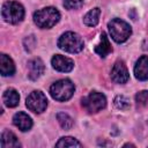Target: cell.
Here are the masks:
<instances>
[{
    "mask_svg": "<svg viewBox=\"0 0 148 148\" xmlns=\"http://www.w3.org/2000/svg\"><path fill=\"white\" fill-rule=\"evenodd\" d=\"M60 20V13L54 7H44L34 13V22L40 29H50Z\"/></svg>",
    "mask_w": 148,
    "mask_h": 148,
    "instance_id": "cell-1",
    "label": "cell"
},
{
    "mask_svg": "<svg viewBox=\"0 0 148 148\" xmlns=\"http://www.w3.org/2000/svg\"><path fill=\"white\" fill-rule=\"evenodd\" d=\"M57 45L60 50L65 52L79 53L83 50L84 42L79 34L73 32V31H66L59 37Z\"/></svg>",
    "mask_w": 148,
    "mask_h": 148,
    "instance_id": "cell-2",
    "label": "cell"
},
{
    "mask_svg": "<svg viewBox=\"0 0 148 148\" xmlns=\"http://www.w3.org/2000/svg\"><path fill=\"white\" fill-rule=\"evenodd\" d=\"M75 86L69 79H61L52 83L50 87V95L58 102H66L74 95Z\"/></svg>",
    "mask_w": 148,
    "mask_h": 148,
    "instance_id": "cell-3",
    "label": "cell"
},
{
    "mask_svg": "<svg viewBox=\"0 0 148 148\" xmlns=\"http://www.w3.org/2000/svg\"><path fill=\"white\" fill-rule=\"evenodd\" d=\"M108 29H109V32H110V36L111 38L116 42V43H124L126 42L130 36L132 35V28L131 25L121 20V18H112L109 23H108Z\"/></svg>",
    "mask_w": 148,
    "mask_h": 148,
    "instance_id": "cell-4",
    "label": "cell"
},
{
    "mask_svg": "<svg viewBox=\"0 0 148 148\" xmlns=\"http://www.w3.org/2000/svg\"><path fill=\"white\" fill-rule=\"evenodd\" d=\"M2 18L10 24H17L24 18V8L17 1H6L1 8Z\"/></svg>",
    "mask_w": 148,
    "mask_h": 148,
    "instance_id": "cell-5",
    "label": "cell"
},
{
    "mask_svg": "<svg viewBox=\"0 0 148 148\" xmlns=\"http://www.w3.org/2000/svg\"><path fill=\"white\" fill-rule=\"evenodd\" d=\"M82 106L89 113H97L106 106V97L104 94L92 90L82 98Z\"/></svg>",
    "mask_w": 148,
    "mask_h": 148,
    "instance_id": "cell-6",
    "label": "cell"
},
{
    "mask_svg": "<svg viewBox=\"0 0 148 148\" xmlns=\"http://www.w3.org/2000/svg\"><path fill=\"white\" fill-rule=\"evenodd\" d=\"M25 105L30 111L35 113H42L47 108V98L40 90H34L27 97Z\"/></svg>",
    "mask_w": 148,
    "mask_h": 148,
    "instance_id": "cell-7",
    "label": "cell"
},
{
    "mask_svg": "<svg viewBox=\"0 0 148 148\" xmlns=\"http://www.w3.org/2000/svg\"><path fill=\"white\" fill-rule=\"evenodd\" d=\"M110 76H111V80L113 82L119 83V84H124L130 80L128 69H127V67L123 60H118L113 64V66L111 68Z\"/></svg>",
    "mask_w": 148,
    "mask_h": 148,
    "instance_id": "cell-8",
    "label": "cell"
},
{
    "mask_svg": "<svg viewBox=\"0 0 148 148\" xmlns=\"http://www.w3.org/2000/svg\"><path fill=\"white\" fill-rule=\"evenodd\" d=\"M51 65L56 71L62 72V73H68L74 68V61L71 58L61 54L53 56L51 59Z\"/></svg>",
    "mask_w": 148,
    "mask_h": 148,
    "instance_id": "cell-9",
    "label": "cell"
},
{
    "mask_svg": "<svg viewBox=\"0 0 148 148\" xmlns=\"http://www.w3.org/2000/svg\"><path fill=\"white\" fill-rule=\"evenodd\" d=\"M45 71L44 62L39 58H34L30 61H28V76L30 80H37L39 79Z\"/></svg>",
    "mask_w": 148,
    "mask_h": 148,
    "instance_id": "cell-10",
    "label": "cell"
},
{
    "mask_svg": "<svg viewBox=\"0 0 148 148\" xmlns=\"http://www.w3.org/2000/svg\"><path fill=\"white\" fill-rule=\"evenodd\" d=\"M134 76L139 81L148 80V56H141L134 66Z\"/></svg>",
    "mask_w": 148,
    "mask_h": 148,
    "instance_id": "cell-11",
    "label": "cell"
},
{
    "mask_svg": "<svg viewBox=\"0 0 148 148\" xmlns=\"http://www.w3.org/2000/svg\"><path fill=\"white\" fill-rule=\"evenodd\" d=\"M13 124L22 132H27L32 127V119L25 112H17L13 117Z\"/></svg>",
    "mask_w": 148,
    "mask_h": 148,
    "instance_id": "cell-12",
    "label": "cell"
},
{
    "mask_svg": "<svg viewBox=\"0 0 148 148\" xmlns=\"http://www.w3.org/2000/svg\"><path fill=\"white\" fill-rule=\"evenodd\" d=\"M95 52L101 57V58H105L106 56H109L112 52V46L111 43L106 36L105 32H102L99 36V43L95 46Z\"/></svg>",
    "mask_w": 148,
    "mask_h": 148,
    "instance_id": "cell-13",
    "label": "cell"
},
{
    "mask_svg": "<svg viewBox=\"0 0 148 148\" xmlns=\"http://www.w3.org/2000/svg\"><path fill=\"white\" fill-rule=\"evenodd\" d=\"M0 72L2 76H12L15 73L14 61L5 53H1L0 56Z\"/></svg>",
    "mask_w": 148,
    "mask_h": 148,
    "instance_id": "cell-14",
    "label": "cell"
},
{
    "mask_svg": "<svg viewBox=\"0 0 148 148\" xmlns=\"http://www.w3.org/2000/svg\"><path fill=\"white\" fill-rule=\"evenodd\" d=\"M1 147L2 148H18L21 147V143L13 132L3 131L1 134Z\"/></svg>",
    "mask_w": 148,
    "mask_h": 148,
    "instance_id": "cell-15",
    "label": "cell"
},
{
    "mask_svg": "<svg viewBox=\"0 0 148 148\" xmlns=\"http://www.w3.org/2000/svg\"><path fill=\"white\" fill-rule=\"evenodd\" d=\"M2 99H3V103H5L8 108H15V106L18 105L20 95H18V92H17L14 88H8V89L3 92Z\"/></svg>",
    "mask_w": 148,
    "mask_h": 148,
    "instance_id": "cell-16",
    "label": "cell"
},
{
    "mask_svg": "<svg viewBox=\"0 0 148 148\" xmlns=\"http://www.w3.org/2000/svg\"><path fill=\"white\" fill-rule=\"evenodd\" d=\"M99 16H101V9L98 7H95L83 16V23L88 27H96L99 22Z\"/></svg>",
    "mask_w": 148,
    "mask_h": 148,
    "instance_id": "cell-17",
    "label": "cell"
},
{
    "mask_svg": "<svg viewBox=\"0 0 148 148\" xmlns=\"http://www.w3.org/2000/svg\"><path fill=\"white\" fill-rule=\"evenodd\" d=\"M57 119H58L60 126H61L64 130H69V128H72L73 125H74L73 118H72L69 114L65 113V112H58V113H57Z\"/></svg>",
    "mask_w": 148,
    "mask_h": 148,
    "instance_id": "cell-18",
    "label": "cell"
},
{
    "mask_svg": "<svg viewBox=\"0 0 148 148\" xmlns=\"http://www.w3.org/2000/svg\"><path fill=\"white\" fill-rule=\"evenodd\" d=\"M56 147H82V143L73 136H62L56 143Z\"/></svg>",
    "mask_w": 148,
    "mask_h": 148,
    "instance_id": "cell-19",
    "label": "cell"
},
{
    "mask_svg": "<svg viewBox=\"0 0 148 148\" xmlns=\"http://www.w3.org/2000/svg\"><path fill=\"white\" fill-rule=\"evenodd\" d=\"M113 103H114V106L119 110H127L130 108V101L127 97L123 96V95H118L114 97L113 99Z\"/></svg>",
    "mask_w": 148,
    "mask_h": 148,
    "instance_id": "cell-20",
    "label": "cell"
},
{
    "mask_svg": "<svg viewBox=\"0 0 148 148\" xmlns=\"http://www.w3.org/2000/svg\"><path fill=\"white\" fill-rule=\"evenodd\" d=\"M135 102L138 105L148 109V90H141L135 95Z\"/></svg>",
    "mask_w": 148,
    "mask_h": 148,
    "instance_id": "cell-21",
    "label": "cell"
},
{
    "mask_svg": "<svg viewBox=\"0 0 148 148\" xmlns=\"http://www.w3.org/2000/svg\"><path fill=\"white\" fill-rule=\"evenodd\" d=\"M62 5L68 10L79 9L80 7H82L83 0H62Z\"/></svg>",
    "mask_w": 148,
    "mask_h": 148,
    "instance_id": "cell-22",
    "label": "cell"
},
{
    "mask_svg": "<svg viewBox=\"0 0 148 148\" xmlns=\"http://www.w3.org/2000/svg\"><path fill=\"white\" fill-rule=\"evenodd\" d=\"M147 123H148V119H147Z\"/></svg>",
    "mask_w": 148,
    "mask_h": 148,
    "instance_id": "cell-23",
    "label": "cell"
}]
</instances>
